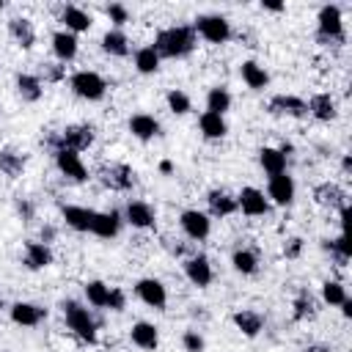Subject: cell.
Segmentation results:
<instances>
[{
	"mask_svg": "<svg viewBox=\"0 0 352 352\" xmlns=\"http://www.w3.org/2000/svg\"><path fill=\"white\" fill-rule=\"evenodd\" d=\"M195 47V30L190 25H173L157 33L154 50L160 58H184Z\"/></svg>",
	"mask_w": 352,
	"mask_h": 352,
	"instance_id": "1",
	"label": "cell"
},
{
	"mask_svg": "<svg viewBox=\"0 0 352 352\" xmlns=\"http://www.w3.org/2000/svg\"><path fill=\"white\" fill-rule=\"evenodd\" d=\"M63 316H66V324L74 330V336H80V338L88 341V344L96 341V322H94V316L88 314V308H82V305L74 302V300H66V302H63Z\"/></svg>",
	"mask_w": 352,
	"mask_h": 352,
	"instance_id": "2",
	"label": "cell"
},
{
	"mask_svg": "<svg viewBox=\"0 0 352 352\" xmlns=\"http://www.w3.org/2000/svg\"><path fill=\"white\" fill-rule=\"evenodd\" d=\"M316 38L322 44L344 41V22H341V8L338 6H322L319 8V33Z\"/></svg>",
	"mask_w": 352,
	"mask_h": 352,
	"instance_id": "3",
	"label": "cell"
},
{
	"mask_svg": "<svg viewBox=\"0 0 352 352\" xmlns=\"http://www.w3.org/2000/svg\"><path fill=\"white\" fill-rule=\"evenodd\" d=\"M72 91L80 96V99H88V102H96L104 96L107 91V82L96 74V72H74L72 74Z\"/></svg>",
	"mask_w": 352,
	"mask_h": 352,
	"instance_id": "4",
	"label": "cell"
},
{
	"mask_svg": "<svg viewBox=\"0 0 352 352\" xmlns=\"http://www.w3.org/2000/svg\"><path fill=\"white\" fill-rule=\"evenodd\" d=\"M192 30H198V33H201L206 41H212V44H223V41L231 38V25H228V19L220 16V14H204V16H198Z\"/></svg>",
	"mask_w": 352,
	"mask_h": 352,
	"instance_id": "5",
	"label": "cell"
},
{
	"mask_svg": "<svg viewBox=\"0 0 352 352\" xmlns=\"http://www.w3.org/2000/svg\"><path fill=\"white\" fill-rule=\"evenodd\" d=\"M99 179H102L104 187L124 192V190H129L135 184V170L129 165H124V162H110V165H102Z\"/></svg>",
	"mask_w": 352,
	"mask_h": 352,
	"instance_id": "6",
	"label": "cell"
},
{
	"mask_svg": "<svg viewBox=\"0 0 352 352\" xmlns=\"http://www.w3.org/2000/svg\"><path fill=\"white\" fill-rule=\"evenodd\" d=\"M179 223H182V231H184L190 239H195V242L206 239L209 231H212L209 217H206L204 212H198V209H184L182 217H179Z\"/></svg>",
	"mask_w": 352,
	"mask_h": 352,
	"instance_id": "7",
	"label": "cell"
},
{
	"mask_svg": "<svg viewBox=\"0 0 352 352\" xmlns=\"http://www.w3.org/2000/svg\"><path fill=\"white\" fill-rule=\"evenodd\" d=\"M60 143L69 151H82L94 143V126L91 124H72V126L60 129Z\"/></svg>",
	"mask_w": 352,
	"mask_h": 352,
	"instance_id": "8",
	"label": "cell"
},
{
	"mask_svg": "<svg viewBox=\"0 0 352 352\" xmlns=\"http://www.w3.org/2000/svg\"><path fill=\"white\" fill-rule=\"evenodd\" d=\"M55 165H58V170H60L63 176H69L72 182H85V179H88V170H85V165H82V160H80L77 151L58 148V151H55Z\"/></svg>",
	"mask_w": 352,
	"mask_h": 352,
	"instance_id": "9",
	"label": "cell"
},
{
	"mask_svg": "<svg viewBox=\"0 0 352 352\" xmlns=\"http://www.w3.org/2000/svg\"><path fill=\"white\" fill-rule=\"evenodd\" d=\"M270 113L275 116H294V118H302L308 116V102H302L300 96H292V94H278L270 99Z\"/></svg>",
	"mask_w": 352,
	"mask_h": 352,
	"instance_id": "10",
	"label": "cell"
},
{
	"mask_svg": "<svg viewBox=\"0 0 352 352\" xmlns=\"http://www.w3.org/2000/svg\"><path fill=\"white\" fill-rule=\"evenodd\" d=\"M236 206L245 214H250V217H258V214H267L270 212V204H267L264 192L256 190V187H242V192L236 195Z\"/></svg>",
	"mask_w": 352,
	"mask_h": 352,
	"instance_id": "11",
	"label": "cell"
},
{
	"mask_svg": "<svg viewBox=\"0 0 352 352\" xmlns=\"http://www.w3.org/2000/svg\"><path fill=\"white\" fill-rule=\"evenodd\" d=\"M135 294H138L146 305H151V308H165V302H168L165 286H162L160 280H154V278L138 280V283H135Z\"/></svg>",
	"mask_w": 352,
	"mask_h": 352,
	"instance_id": "12",
	"label": "cell"
},
{
	"mask_svg": "<svg viewBox=\"0 0 352 352\" xmlns=\"http://www.w3.org/2000/svg\"><path fill=\"white\" fill-rule=\"evenodd\" d=\"M314 201L330 209H344L346 206V192L336 184V182H322L314 187Z\"/></svg>",
	"mask_w": 352,
	"mask_h": 352,
	"instance_id": "13",
	"label": "cell"
},
{
	"mask_svg": "<svg viewBox=\"0 0 352 352\" xmlns=\"http://www.w3.org/2000/svg\"><path fill=\"white\" fill-rule=\"evenodd\" d=\"M270 198L278 204V206H289L294 201V179L289 173H278V176H270Z\"/></svg>",
	"mask_w": 352,
	"mask_h": 352,
	"instance_id": "14",
	"label": "cell"
},
{
	"mask_svg": "<svg viewBox=\"0 0 352 352\" xmlns=\"http://www.w3.org/2000/svg\"><path fill=\"white\" fill-rule=\"evenodd\" d=\"M8 33H11V38H14L22 50H30V47L36 44V28H33V22H30L28 16H14V19H8Z\"/></svg>",
	"mask_w": 352,
	"mask_h": 352,
	"instance_id": "15",
	"label": "cell"
},
{
	"mask_svg": "<svg viewBox=\"0 0 352 352\" xmlns=\"http://www.w3.org/2000/svg\"><path fill=\"white\" fill-rule=\"evenodd\" d=\"M184 272H187V278H190L195 286H201V289L212 283V264H209L206 256H190V258L184 261Z\"/></svg>",
	"mask_w": 352,
	"mask_h": 352,
	"instance_id": "16",
	"label": "cell"
},
{
	"mask_svg": "<svg viewBox=\"0 0 352 352\" xmlns=\"http://www.w3.org/2000/svg\"><path fill=\"white\" fill-rule=\"evenodd\" d=\"M118 228H121V217H118V212H94V223H91V234H96V236H102V239H110V236H116L118 234Z\"/></svg>",
	"mask_w": 352,
	"mask_h": 352,
	"instance_id": "17",
	"label": "cell"
},
{
	"mask_svg": "<svg viewBox=\"0 0 352 352\" xmlns=\"http://www.w3.org/2000/svg\"><path fill=\"white\" fill-rule=\"evenodd\" d=\"M44 316H47V311L33 305V302H14L11 305V319L16 324H22V327H36Z\"/></svg>",
	"mask_w": 352,
	"mask_h": 352,
	"instance_id": "18",
	"label": "cell"
},
{
	"mask_svg": "<svg viewBox=\"0 0 352 352\" xmlns=\"http://www.w3.org/2000/svg\"><path fill=\"white\" fill-rule=\"evenodd\" d=\"M206 201H209V212L214 214V217H228V214H234L239 206H236V198L231 195V192H226V190H212L209 195H206Z\"/></svg>",
	"mask_w": 352,
	"mask_h": 352,
	"instance_id": "19",
	"label": "cell"
},
{
	"mask_svg": "<svg viewBox=\"0 0 352 352\" xmlns=\"http://www.w3.org/2000/svg\"><path fill=\"white\" fill-rule=\"evenodd\" d=\"M126 223L135 228H151L154 226V209L146 201H129L126 204Z\"/></svg>",
	"mask_w": 352,
	"mask_h": 352,
	"instance_id": "20",
	"label": "cell"
},
{
	"mask_svg": "<svg viewBox=\"0 0 352 352\" xmlns=\"http://www.w3.org/2000/svg\"><path fill=\"white\" fill-rule=\"evenodd\" d=\"M129 336H132V344L140 349H157V344H160V333L151 322H135Z\"/></svg>",
	"mask_w": 352,
	"mask_h": 352,
	"instance_id": "21",
	"label": "cell"
},
{
	"mask_svg": "<svg viewBox=\"0 0 352 352\" xmlns=\"http://www.w3.org/2000/svg\"><path fill=\"white\" fill-rule=\"evenodd\" d=\"M129 129H132L135 138H140V140H151V138L160 135V121H157L154 116H148V113H138V116L129 118Z\"/></svg>",
	"mask_w": 352,
	"mask_h": 352,
	"instance_id": "22",
	"label": "cell"
},
{
	"mask_svg": "<svg viewBox=\"0 0 352 352\" xmlns=\"http://www.w3.org/2000/svg\"><path fill=\"white\" fill-rule=\"evenodd\" d=\"M60 214H63L66 226H72L74 231H91L94 209H85V206H60Z\"/></svg>",
	"mask_w": 352,
	"mask_h": 352,
	"instance_id": "23",
	"label": "cell"
},
{
	"mask_svg": "<svg viewBox=\"0 0 352 352\" xmlns=\"http://www.w3.org/2000/svg\"><path fill=\"white\" fill-rule=\"evenodd\" d=\"M25 264H28L30 270L50 267V264H52V250H50L44 242H28V245H25Z\"/></svg>",
	"mask_w": 352,
	"mask_h": 352,
	"instance_id": "24",
	"label": "cell"
},
{
	"mask_svg": "<svg viewBox=\"0 0 352 352\" xmlns=\"http://www.w3.org/2000/svg\"><path fill=\"white\" fill-rule=\"evenodd\" d=\"M60 22H66V30L69 33H80V30H88L91 28V14L77 8V6H66L60 11Z\"/></svg>",
	"mask_w": 352,
	"mask_h": 352,
	"instance_id": "25",
	"label": "cell"
},
{
	"mask_svg": "<svg viewBox=\"0 0 352 352\" xmlns=\"http://www.w3.org/2000/svg\"><path fill=\"white\" fill-rule=\"evenodd\" d=\"M16 91H19V96H22L25 102H38L41 94H44L41 80H38L36 74H25V72L16 74Z\"/></svg>",
	"mask_w": 352,
	"mask_h": 352,
	"instance_id": "26",
	"label": "cell"
},
{
	"mask_svg": "<svg viewBox=\"0 0 352 352\" xmlns=\"http://www.w3.org/2000/svg\"><path fill=\"white\" fill-rule=\"evenodd\" d=\"M308 113L319 121H330V118H336V99L330 94H316L308 102Z\"/></svg>",
	"mask_w": 352,
	"mask_h": 352,
	"instance_id": "27",
	"label": "cell"
},
{
	"mask_svg": "<svg viewBox=\"0 0 352 352\" xmlns=\"http://www.w3.org/2000/svg\"><path fill=\"white\" fill-rule=\"evenodd\" d=\"M258 162H261V168H264L270 176L286 173V154H280V148H270V146H264V148L258 151Z\"/></svg>",
	"mask_w": 352,
	"mask_h": 352,
	"instance_id": "28",
	"label": "cell"
},
{
	"mask_svg": "<svg viewBox=\"0 0 352 352\" xmlns=\"http://www.w3.org/2000/svg\"><path fill=\"white\" fill-rule=\"evenodd\" d=\"M52 50H55V55H58L63 63L72 60V58L77 55V38H74V33L58 30V33L52 36Z\"/></svg>",
	"mask_w": 352,
	"mask_h": 352,
	"instance_id": "29",
	"label": "cell"
},
{
	"mask_svg": "<svg viewBox=\"0 0 352 352\" xmlns=\"http://www.w3.org/2000/svg\"><path fill=\"white\" fill-rule=\"evenodd\" d=\"M231 319H234V324H236L245 336H250V338L258 336L261 327H264V319H261V314H256V311H236Z\"/></svg>",
	"mask_w": 352,
	"mask_h": 352,
	"instance_id": "30",
	"label": "cell"
},
{
	"mask_svg": "<svg viewBox=\"0 0 352 352\" xmlns=\"http://www.w3.org/2000/svg\"><path fill=\"white\" fill-rule=\"evenodd\" d=\"M102 50L107 55H116V58H124L129 52V38L121 33V30H107L102 36Z\"/></svg>",
	"mask_w": 352,
	"mask_h": 352,
	"instance_id": "31",
	"label": "cell"
},
{
	"mask_svg": "<svg viewBox=\"0 0 352 352\" xmlns=\"http://www.w3.org/2000/svg\"><path fill=\"white\" fill-rule=\"evenodd\" d=\"M242 80L248 82V88L261 91V88L270 82V74H267L264 66H258L256 60H245V63H242Z\"/></svg>",
	"mask_w": 352,
	"mask_h": 352,
	"instance_id": "32",
	"label": "cell"
},
{
	"mask_svg": "<svg viewBox=\"0 0 352 352\" xmlns=\"http://www.w3.org/2000/svg\"><path fill=\"white\" fill-rule=\"evenodd\" d=\"M22 168H25V157L19 154V151H14V148H0V173H6V176H19L22 173Z\"/></svg>",
	"mask_w": 352,
	"mask_h": 352,
	"instance_id": "33",
	"label": "cell"
},
{
	"mask_svg": "<svg viewBox=\"0 0 352 352\" xmlns=\"http://www.w3.org/2000/svg\"><path fill=\"white\" fill-rule=\"evenodd\" d=\"M198 126H201L204 138H209V140H214V138H223V135H226V121H223V116H217V113H209V110L201 116Z\"/></svg>",
	"mask_w": 352,
	"mask_h": 352,
	"instance_id": "34",
	"label": "cell"
},
{
	"mask_svg": "<svg viewBox=\"0 0 352 352\" xmlns=\"http://www.w3.org/2000/svg\"><path fill=\"white\" fill-rule=\"evenodd\" d=\"M311 316H316V300L308 289H300L297 297H294V319L302 322V319H311Z\"/></svg>",
	"mask_w": 352,
	"mask_h": 352,
	"instance_id": "35",
	"label": "cell"
},
{
	"mask_svg": "<svg viewBox=\"0 0 352 352\" xmlns=\"http://www.w3.org/2000/svg\"><path fill=\"white\" fill-rule=\"evenodd\" d=\"M135 66H138L140 74H154V72L160 69V55H157V50H154V47H140V50L135 52Z\"/></svg>",
	"mask_w": 352,
	"mask_h": 352,
	"instance_id": "36",
	"label": "cell"
},
{
	"mask_svg": "<svg viewBox=\"0 0 352 352\" xmlns=\"http://www.w3.org/2000/svg\"><path fill=\"white\" fill-rule=\"evenodd\" d=\"M322 248L336 258V264L338 267H344L346 261H349V242H346V236L341 234V236H336V239H322Z\"/></svg>",
	"mask_w": 352,
	"mask_h": 352,
	"instance_id": "37",
	"label": "cell"
},
{
	"mask_svg": "<svg viewBox=\"0 0 352 352\" xmlns=\"http://www.w3.org/2000/svg\"><path fill=\"white\" fill-rule=\"evenodd\" d=\"M228 107H231V94H228L226 88H212V91L206 94V110H209V113L223 116Z\"/></svg>",
	"mask_w": 352,
	"mask_h": 352,
	"instance_id": "38",
	"label": "cell"
},
{
	"mask_svg": "<svg viewBox=\"0 0 352 352\" xmlns=\"http://www.w3.org/2000/svg\"><path fill=\"white\" fill-rule=\"evenodd\" d=\"M107 294H110V286H107V283H102V280H91V283H85V297H88L91 305H96V308H107Z\"/></svg>",
	"mask_w": 352,
	"mask_h": 352,
	"instance_id": "39",
	"label": "cell"
},
{
	"mask_svg": "<svg viewBox=\"0 0 352 352\" xmlns=\"http://www.w3.org/2000/svg\"><path fill=\"white\" fill-rule=\"evenodd\" d=\"M231 264H234L236 272H242V275H253L256 267H258V258H256L253 250H236L234 258H231Z\"/></svg>",
	"mask_w": 352,
	"mask_h": 352,
	"instance_id": "40",
	"label": "cell"
},
{
	"mask_svg": "<svg viewBox=\"0 0 352 352\" xmlns=\"http://www.w3.org/2000/svg\"><path fill=\"white\" fill-rule=\"evenodd\" d=\"M168 107H170V113H176V116H184V113H190L192 102H190V96H187L184 91L173 88V91H168Z\"/></svg>",
	"mask_w": 352,
	"mask_h": 352,
	"instance_id": "41",
	"label": "cell"
},
{
	"mask_svg": "<svg viewBox=\"0 0 352 352\" xmlns=\"http://www.w3.org/2000/svg\"><path fill=\"white\" fill-rule=\"evenodd\" d=\"M322 297H324V302H330V305H341V302L346 300V289H344L338 280H324V283H322Z\"/></svg>",
	"mask_w": 352,
	"mask_h": 352,
	"instance_id": "42",
	"label": "cell"
},
{
	"mask_svg": "<svg viewBox=\"0 0 352 352\" xmlns=\"http://www.w3.org/2000/svg\"><path fill=\"white\" fill-rule=\"evenodd\" d=\"M182 344H184L187 352H204V338H201L195 330H187L184 338H182Z\"/></svg>",
	"mask_w": 352,
	"mask_h": 352,
	"instance_id": "43",
	"label": "cell"
},
{
	"mask_svg": "<svg viewBox=\"0 0 352 352\" xmlns=\"http://www.w3.org/2000/svg\"><path fill=\"white\" fill-rule=\"evenodd\" d=\"M104 11H107V16H110V19L116 22V25H124V22L129 19V14H126V8H124L121 3H110V6L104 8Z\"/></svg>",
	"mask_w": 352,
	"mask_h": 352,
	"instance_id": "44",
	"label": "cell"
},
{
	"mask_svg": "<svg viewBox=\"0 0 352 352\" xmlns=\"http://www.w3.org/2000/svg\"><path fill=\"white\" fill-rule=\"evenodd\" d=\"M41 74H44V80H50V82H58V80H63V74H66V66H60V63H47V66L41 69Z\"/></svg>",
	"mask_w": 352,
	"mask_h": 352,
	"instance_id": "45",
	"label": "cell"
},
{
	"mask_svg": "<svg viewBox=\"0 0 352 352\" xmlns=\"http://www.w3.org/2000/svg\"><path fill=\"white\" fill-rule=\"evenodd\" d=\"M107 308L124 311V308H126V294H124L121 289H110V294H107Z\"/></svg>",
	"mask_w": 352,
	"mask_h": 352,
	"instance_id": "46",
	"label": "cell"
},
{
	"mask_svg": "<svg viewBox=\"0 0 352 352\" xmlns=\"http://www.w3.org/2000/svg\"><path fill=\"white\" fill-rule=\"evenodd\" d=\"M16 212H19V217L28 223V220L33 217V204H30L28 198H16Z\"/></svg>",
	"mask_w": 352,
	"mask_h": 352,
	"instance_id": "47",
	"label": "cell"
},
{
	"mask_svg": "<svg viewBox=\"0 0 352 352\" xmlns=\"http://www.w3.org/2000/svg\"><path fill=\"white\" fill-rule=\"evenodd\" d=\"M300 250H302V239H300V236L289 239V242H286V248H283L286 258H297V256H300Z\"/></svg>",
	"mask_w": 352,
	"mask_h": 352,
	"instance_id": "48",
	"label": "cell"
},
{
	"mask_svg": "<svg viewBox=\"0 0 352 352\" xmlns=\"http://www.w3.org/2000/svg\"><path fill=\"white\" fill-rule=\"evenodd\" d=\"M52 236H55V228H52V226H44V228H41V239H44V245H47Z\"/></svg>",
	"mask_w": 352,
	"mask_h": 352,
	"instance_id": "49",
	"label": "cell"
},
{
	"mask_svg": "<svg viewBox=\"0 0 352 352\" xmlns=\"http://www.w3.org/2000/svg\"><path fill=\"white\" fill-rule=\"evenodd\" d=\"M264 8H270V11H283V3H275V0H267V3H264Z\"/></svg>",
	"mask_w": 352,
	"mask_h": 352,
	"instance_id": "50",
	"label": "cell"
},
{
	"mask_svg": "<svg viewBox=\"0 0 352 352\" xmlns=\"http://www.w3.org/2000/svg\"><path fill=\"white\" fill-rule=\"evenodd\" d=\"M341 311H344V316H352V300L349 297L341 302Z\"/></svg>",
	"mask_w": 352,
	"mask_h": 352,
	"instance_id": "51",
	"label": "cell"
},
{
	"mask_svg": "<svg viewBox=\"0 0 352 352\" xmlns=\"http://www.w3.org/2000/svg\"><path fill=\"white\" fill-rule=\"evenodd\" d=\"M341 168H344V170H352V157H349V154L341 160Z\"/></svg>",
	"mask_w": 352,
	"mask_h": 352,
	"instance_id": "52",
	"label": "cell"
},
{
	"mask_svg": "<svg viewBox=\"0 0 352 352\" xmlns=\"http://www.w3.org/2000/svg\"><path fill=\"white\" fill-rule=\"evenodd\" d=\"M160 170H162V173H170V170H173V165H170L168 160H162V162H160Z\"/></svg>",
	"mask_w": 352,
	"mask_h": 352,
	"instance_id": "53",
	"label": "cell"
},
{
	"mask_svg": "<svg viewBox=\"0 0 352 352\" xmlns=\"http://www.w3.org/2000/svg\"><path fill=\"white\" fill-rule=\"evenodd\" d=\"M305 352H330V349H324V346H308Z\"/></svg>",
	"mask_w": 352,
	"mask_h": 352,
	"instance_id": "54",
	"label": "cell"
},
{
	"mask_svg": "<svg viewBox=\"0 0 352 352\" xmlns=\"http://www.w3.org/2000/svg\"><path fill=\"white\" fill-rule=\"evenodd\" d=\"M3 6H6V3H3V0H0V11H3Z\"/></svg>",
	"mask_w": 352,
	"mask_h": 352,
	"instance_id": "55",
	"label": "cell"
},
{
	"mask_svg": "<svg viewBox=\"0 0 352 352\" xmlns=\"http://www.w3.org/2000/svg\"><path fill=\"white\" fill-rule=\"evenodd\" d=\"M0 305H3V300H0Z\"/></svg>",
	"mask_w": 352,
	"mask_h": 352,
	"instance_id": "56",
	"label": "cell"
}]
</instances>
